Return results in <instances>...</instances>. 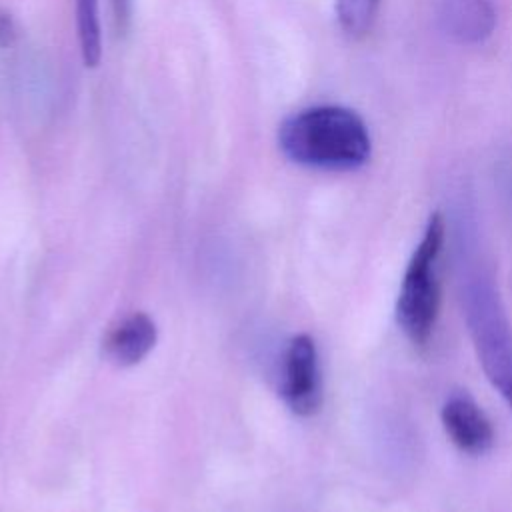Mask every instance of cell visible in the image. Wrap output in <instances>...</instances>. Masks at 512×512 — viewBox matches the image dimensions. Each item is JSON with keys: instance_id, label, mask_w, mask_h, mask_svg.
<instances>
[{"instance_id": "1", "label": "cell", "mask_w": 512, "mask_h": 512, "mask_svg": "<svg viewBox=\"0 0 512 512\" xmlns=\"http://www.w3.org/2000/svg\"><path fill=\"white\" fill-rule=\"evenodd\" d=\"M282 154L318 170H354L370 158L372 142L364 120L350 108L320 104L302 108L278 126Z\"/></svg>"}, {"instance_id": "8", "label": "cell", "mask_w": 512, "mask_h": 512, "mask_svg": "<svg viewBox=\"0 0 512 512\" xmlns=\"http://www.w3.org/2000/svg\"><path fill=\"white\" fill-rule=\"evenodd\" d=\"M76 28L82 62L86 68H96L102 58V22L100 0H74Z\"/></svg>"}, {"instance_id": "7", "label": "cell", "mask_w": 512, "mask_h": 512, "mask_svg": "<svg viewBox=\"0 0 512 512\" xmlns=\"http://www.w3.org/2000/svg\"><path fill=\"white\" fill-rule=\"evenodd\" d=\"M158 330L154 320L144 312H134L124 318L108 338V356L120 366H134L142 362L154 348Z\"/></svg>"}, {"instance_id": "5", "label": "cell", "mask_w": 512, "mask_h": 512, "mask_svg": "<svg viewBox=\"0 0 512 512\" xmlns=\"http://www.w3.org/2000/svg\"><path fill=\"white\" fill-rule=\"evenodd\" d=\"M442 424L456 448L484 454L494 444V428L482 408L468 394H452L442 406Z\"/></svg>"}, {"instance_id": "6", "label": "cell", "mask_w": 512, "mask_h": 512, "mask_svg": "<svg viewBox=\"0 0 512 512\" xmlns=\"http://www.w3.org/2000/svg\"><path fill=\"white\" fill-rule=\"evenodd\" d=\"M438 20L452 40L478 44L494 32L496 10L490 0H442Z\"/></svg>"}, {"instance_id": "3", "label": "cell", "mask_w": 512, "mask_h": 512, "mask_svg": "<svg viewBox=\"0 0 512 512\" xmlns=\"http://www.w3.org/2000/svg\"><path fill=\"white\" fill-rule=\"evenodd\" d=\"M466 322L480 366L512 410V334L492 286L476 282L466 290Z\"/></svg>"}, {"instance_id": "4", "label": "cell", "mask_w": 512, "mask_h": 512, "mask_svg": "<svg viewBox=\"0 0 512 512\" xmlns=\"http://www.w3.org/2000/svg\"><path fill=\"white\" fill-rule=\"evenodd\" d=\"M280 392L288 408L300 416L314 414L322 402L316 344L308 334L294 336L286 348Z\"/></svg>"}, {"instance_id": "9", "label": "cell", "mask_w": 512, "mask_h": 512, "mask_svg": "<svg viewBox=\"0 0 512 512\" xmlns=\"http://www.w3.org/2000/svg\"><path fill=\"white\" fill-rule=\"evenodd\" d=\"M378 10V0H336V16L344 32L362 36L370 30Z\"/></svg>"}, {"instance_id": "2", "label": "cell", "mask_w": 512, "mask_h": 512, "mask_svg": "<svg viewBox=\"0 0 512 512\" xmlns=\"http://www.w3.org/2000/svg\"><path fill=\"white\" fill-rule=\"evenodd\" d=\"M444 242V220L438 212L428 218L424 234L406 266L396 302V318L406 338L424 346L436 326L440 288L436 260Z\"/></svg>"}, {"instance_id": "10", "label": "cell", "mask_w": 512, "mask_h": 512, "mask_svg": "<svg viewBox=\"0 0 512 512\" xmlns=\"http://www.w3.org/2000/svg\"><path fill=\"white\" fill-rule=\"evenodd\" d=\"M112 10H114L116 24H118L120 28H126V24H128V20H130L132 0H112Z\"/></svg>"}]
</instances>
